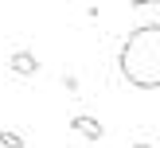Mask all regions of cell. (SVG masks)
Segmentation results:
<instances>
[{
    "instance_id": "cell-1",
    "label": "cell",
    "mask_w": 160,
    "mask_h": 148,
    "mask_svg": "<svg viewBox=\"0 0 160 148\" xmlns=\"http://www.w3.org/2000/svg\"><path fill=\"white\" fill-rule=\"evenodd\" d=\"M117 66L129 86L160 90V23L156 20L137 23L129 31V39L121 43V55H117Z\"/></svg>"
},
{
    "instance_id": "cell-2",
    "label": "cell",
    "mask_w": 160,
    "mask_h": 148,
    "mask_svg": "<svg viewBox=\"0 0 160 148\" xmlns=\"http://www.w3.org/2000/svg\"><path fill=\"white\" fill-rule=\"evenodd\" d=\"M70 132H78V136H86V140H102L106 136V125H102L98 117L78 113V117H70Z\"/></svg>"
},
{
    "instance_id": "cell-3",
    "label": "cell",
    "mask_w": 160,
    "mask_h": 148,
    "mask_svg": "<svg viewBox=\"0 0 160 148\" xmlns=\"http://www.w3.org/2000/svg\"><path fill=\"white\" fill-rule=\"evenodd\" d=\"M8 70H12V74H20V78H31V74H39V59H35L31 51H12Z\"/></svg>"
},
{
    "instance_id": "cell-4",
    "label": "cell",
    "mask_w": 160,
    "mask_h": 148,
    "mask_svg": "<svg viewBox=\"0 0 160 148\" xmlns=\"http://www.w3.org/2000/svg\"><path fill=\"white\" fill-rule=\"evenodd\" d=\"M28 140L20 136V132H12V129H0V148H23Z\"/></svg>"
},
{
    "instance_id": "cell-5",
    "label": "cell",
    "mask_w": 160,
    "mask_h": 148,
    "mask_svg": "<svg viewBox=\"0 0 160 148\" xmlns=\"http://www.w3.org/2000/svg\"><path fill=\"white\" fill-rule=\"evenodd\" d=\"M62 86H67L70 93H78V78H74V74H62Z\"/></svg>"
},
{
    "instance_id": "cell-6",
    "label": "cell",
    "mask_w": 160,
    "mask_h": 148,
    "mask_svg": "<svg viewBox=\"0 0 160 148\" xmlns=\"http://www.w3.org/2000/svg\"><path fill=\"white\" fill-rule=\"evenodd\" d=\"M160 0H133V8H156Z\"/></svg>"
},
{
    "instance_id": "cell-7",
    "label": "cell",
    "mask_w": 160,
    "mask_h": 148,
    "mask_svg": "<svg viewBox=\"0 0 160 148\" xmlns=\"http://www.w3.org/2000/svg\"><path fill=\"white\" fill-rule=\"evenodd\" d=\"M129 148H156V144H148V140H137V144H129Z\"/></svg>"
}]
</instances>
